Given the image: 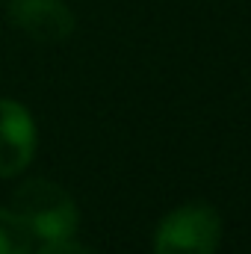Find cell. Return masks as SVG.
<instances>
[{"label": "cell", "instance_id": "2", "mask_svg": "<svg viewBox=\"0 0 251 254\" xmlns=\"http://www.w3.org/2000/svg\"><path fill=\"white\" fill-rule=\"evenodd\" d=\"M222 216L210 204H184L166 213L154 234V254H216Z\"/></svg>", "mask_w": 251, "mask_h": 254}, {"label": "cell", "instance_id": "6", "mask_svg": "<svg viewBox=\"0 0 251 254\" xmlns=\"http://www.w3.org/2000/svg\"><path fill=\"white\" fill-rule=\"evenodd\" d=\"M36 254H92V252L86 246H80L74 237H68V240H48Z\"/></svg>", "mask_w": 251, "mask_h": 254}, {"label": "cell", "instance_id": "1", "mask_svg": "<svg viewBox=\"0 0 251 254\" xmlns=\"http://www.w3.org/2000/svg\"><path fill=\"white\" fill-rule=\"evenodd\" d=\"M12 210L30 228V234L45 243L68 240L80 228V210H77L71 192L54 181H45V178L24 181L12 195Z\"/></svg>", "mask_w": 251, "mask_h": 254}, {"label": "cell", "instance_id": "4", "mask_svg": "<svg viewBox=\"0 0 251 254\" xmlns=\"http://www.w3.org/2000/svg\"><path fill=\"white\" fill-rule=\"evenodd\" d=\"M6 15L27 39L45 45L65 42L77 27V18L65 0H9Z\"/></svg>", "mask_w": 251, "mask_h": 254}, {"label": "cell", "instance_id": "5", "mask_svg": "<svg viewBox=\"0 0 251 254\" xmlns=\"http://www.w3.org/2000/svg\"><path fill=\"white\" fill-rule=\"evenodd\" d=\"M33 234L9 207H0V254H33Z\"/></svg>", "mask_w": 251, "mask_h": 254}, {"label": "cell", "instance_id": "3", "mask_svg": "<svg viewBox=\"0 0 251 254\" xmlns=\"http://www.w3.org/2000/svg\"><path fill=\"white\" fill-rule=\"evenodd\" d=\"M39 133L21 101L0 98V178L21 175L36 157Z\"/></svg>", "mask_w": 251, "mask_h": 254}]
</instances>
